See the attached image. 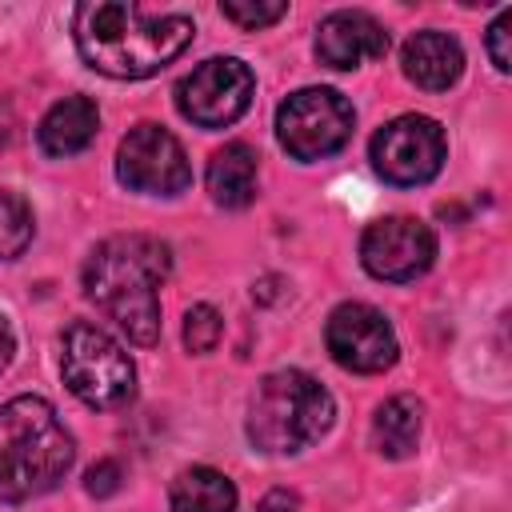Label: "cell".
<instances>
[{"instance_id":"6da1fadb","label":"cell","mask_w":512,"mask_h":512,"mask_svg":"<svg viewBox=\"0 0 512 512\" xmlns=\"http://www.w3.org/2000/svg\"><path fill=\"white\" fill-rule=\"evenodd\" d=\"M192 32L196 24L184 12H160L124 0L80 4L72 16L76 52L88 68L112 80H144L160 72L192 44Z\"/></svg>"},{"instance_id":"7a4b0ae2","label":"cell","mask_w":512,"mask_h":512,"mask_svg":"<svg viewBox=\"0 0 512 512\" xmlns=\"http://www.w3.org/2000/svg\"><path fill=\"white\" fill-rule=\"evenodd\" d=\"M172 272V252L164 240L144 232L108 236L92 248L84 264V296L116 320L132 344L160 340V284Z\"/></svg>"},{"instance_id":"3957f363","label":"cell","mask_w":512,"mask_h":512,"mask_svg":"<svg viewBox=\"0 0 512 512\" xmlns=\"http://www.w3.org/2000/svg\"><path fill=\"white\" fill-rule=\"evenodd\" d=\"M76 460V440L44 396L0 404V500L20 504L52 492Z\"/></svg>"},{"instance_id":"277c9868","label":"cell","mask_w":512,"mask_h":512,"mask_svg":"<svg viewBox=\"0 0 512 512\" xmlns=\"http://www.w3.org/2000/svg\"><path fill=\"white\" fill-rule=\"evenodd\" d=\"M336 416L332 392L300 372V368H280L268 372L248 404V440L268 452V456H292L308 444H316Z\"/></svg>"},{"instance_id":"5b68a950","label":"cell","mask_w":512,"mask_h":512,"mask_svg":"<svg viewBox=\"0 0 512 512\" xmlns=\"http://www.w3.org/2000/svg\"><path fill=\"white\" fill-rule=\"evenodd\" d=\"M60 376L88 408H120L136 392V368L128 352L96 324L76 320L60 340Z\"/></svg>"},{"instance_id":"8992f818","label":"cell","mask_w":512,"mask_h":512,"mask_svg":"<svg viewBox=\"0 0 512 512\" xmlns=\"http://www.w3.org/2000/svg\"><path fill=\"white\" fill-rule=\"evenodd\" d=\"M352 104L332 88H300L276 108V140L292 160H324L352 136Z\"/></svg>"},{"instance_id":"52a82bcc","label":"cell","mask_w":512,"mask_h":512,"mask_svg":"<svg viewBox=\"0 0 512 512\" xmlns=\"http://www.w3.org/2000/svg\"><path fill=\"white\" fill-rule=\"evenodd\" d=\"M252 92H256V76L244 60L212 56L176 84V108L196 128H228L248 112Z\"/></svg>"},{"instance_id":"ba28073f","label":"cell","mask_w":512,"mask_h":512,"mask_svg":"<svg viewBox=\"0 0 512 512\" xmlns=\"http://www.w3.org/2000/svg\"><path fill=\"white\" fill-rule=\"evenodd\" d=\"M444 152H448L444 128L420 112L396 116L372 136V168L380 180L396 188L428 184L444 168Z\"/></svg>"},{"instance_id":"9c48e42d","label":"cell","mask_w":512,"mask_h":512,"mask_svg":"<svg viewBox=\"0 0 512 512\" xmlns=\"http://www.w3.org/2000/svg\"><path fill=\"white\" fill-rule=\"evenodd\" d=\"M116 176L140 196H176L192 184L184 144L160 124H136L116 148Z\"/></svg>"},{"instance_id":"30bf717a","label":"cell","mask_w":512,"mask_h":512,"mask_svg":"<svg viewBox=\"0 0 512 512\" xmlns=\"http://www.w3.org/2000/svg\"><path fill=\"white\" fill-rule=\"evenodd\" d=\"M324 344L340 368L360 372V376H376V372L392 368L400 356V344H396L388 316L372 304H360V300L332 308V316L324 324Z\"/></svg>"},{"instance_id":"8fae6325","label":"cell","mask_w":512,"mask_h":512,"mask_svg":"<svg viewBox=\"0 0 512 512\" xmlns=\"http://www.w3.org/2000/svg\"><path fill=\"white\" fill-rule=\"evenodd\" d=\"M436 260V236L424 220L416 216H384L364 228L360 236V264L376 280H416L432 268Z\"/></svg>"},{"instance_id":"7c38bea8","label":"cell","mask_w":512,"mask_h":512,"mask_svg":"<svg viewBox=\"0 0 512 512\" xmlns=\"http://www.w3.org/2000/svg\"><path fill=\"white\" fill-rule=\"evenodd\" d=\"M388 52V32L372 12L340 8L328 12L316 28V60L328 68H360L364 60H380Z\"/></svg>"},{"instance_id":"4fadbf2b","label":"cell","mask_w":512,"mask_h":512,"mask_svg":"<svg viewBox=\"0 0 512 512\" xmlns=\"http://www.w3.org/2000/svg\"><path fill=\"white\" fill-rule=\"evenodd\" d=\"M400 64H404V76L416 88H424V92H448L460 80V72H464V52H460L456 36L436 32V28H424V32H416V36L404 40Z\"/></svg>"},{"instance_id":"5bb4252c","label":"cell","mask_w":512,"mask_h":512,"mask_svg":"<svg viewBox=\"0 0 512 512\" xmlns=\"http://www.w3.org/2000/svg\"><path fill=\"white\" fill-rule=\"evenodd\" d=\"M96 128H100L96 104H92L88 96H64V100H56V104L44 112V120H40V128H36V140H40L44 156L64 160V156L84 152V148L96 140Z\"/></svg>"},{"instance_id":"9a60e30c","label":"cell","mask_w":512,"mask_h":512,"mask_svg":"<svg viewBox=\"0 0 512 512\" xmlns=\"http://www.w3.org/2000/svg\"><path fill=\"white\" fill-rule=\"evenodd\" d=\"M256 172H260L256 152L244 140H232V144L212 152L204 180H208V192L220 208H244L256 200Z\"/></svg>"},{"instance_id":"2e32d148","label":"cell","mask_w":512,"mask_h":512,"mask_svg":"<svg viewBox=\"0 0 512 512\" xmlns=\"http://www.w3.org/2000/svg\"><path fill=\"white\" fill-rule=\"evenodd\" d=\"M420 424H424V408L416 396H392L376 408L372 416V444L380 456L388 460H404L416 452L420 444Z\"/></svg>"},{"instance_id":"e0dca14e","label":"cell","mask_w":512,"mask_h":512,"mask_svg":"<svg viewBox=\"0 0 512 512\" xmlns=\"http://www.w3.org/2000/svg\"><path fill=\"white\" fill-rule=\"evenodd\" d=\"M168 504L172 512H236V484L208 464H192L172 480Z\"/></svg>"},{"instance_id":"ac0fdd59","label":"cell","mask_w":512,"mask_h":512,"mask_svg":"<svg viewBox=\"0 0 512 512\" xmlns=\"http://www.w3.org/2000/svg\"><path fill=\"white\" fill-rule=\"evenodd\" d=\"M32 232H36V220L28 200L0 188V260H16L32 244Z\"/></svg>"},{"instance_id":"d6986e66","label":"cell","mask_w":512,"mask_h":512,"mask_svg":"<svg viewBox=\"0 0 512 512\" xmlns=\"http://www.w3.org/2000/svg\"><path fill=\"white\" fill-rule=\"evenodd\" d=\"M220 332H224V320L212 304H192L184 312V348L188 352H196V356L212 352L220 344Z\"/></svg>"},{"instance_id":"ffe728a7","label":"cell","mask_w":512,"mask_h":512,"mask_svg":"<svg viewBox=\"0 0 512 512\" xmlns=\"http://www.w3.org/2000/svg\"><path fill=\"white\" fill-rule=\"evenodd\" d=\"M284 12H288L284 0H228V4H220V16L240 24V28H248V32L276 24Z\"/></svg>"},{"instance_id":"44dd1931","label":"cell","mask_w":512,"mask_h":512,"mask_svg":"<svg viewBox=\"0 0 512 512\" xmlns=\"http://www.w3.org/2000/svg\"><path fill=\"white\" fill-rule=\"evenodd\" d=\"M508 40H512V8H504V12L488 24V36H484V44H488V60H492L496 72H508V68H512Z\"/></svg>"},{"instance_id":"7402d4cb","label":"cell","mask_w":512,"mask_h":512,"mask_svg":"<svg viewBox=\"0 0 512 512\" xmlns=\"http://www.w3.org/2000/svg\"><path fill=\"white\" fill-rule=\"evenodd\" d=\"M120 480H124V472H120L116 460H96V464L88 468V476H84V488H88V496L104 500V496L120 492Z\"/></svg>"},{"instance_id":"603a6c76","label":"cell","mask_w":512,"mask_h":512,"mask_svg":"<svg viewBox=\"0 0 512 512\" xmlns=\"http://www.w3.org/2000/svg\"><path fill=\"white\" fill-rule=\"evenodd\" d=\"M300 508V500H296V492H288V488H272L260 504H256V512H296Z\"/></svg>"},{"instance_id":"cb8c5ba5","label":"cell","mask_w":512,"mask_h":512,"mask_svg":"<svg viewBox=\"0 0 512 512\" xmlns=\"http://www.w3.org/2000/svg\"><path fill=\"white\" fill-rule=\"evenodd\" d=\"M12 352H16V336H12V324H8L4 312H0V372L12 364Z\"/></svg>"}]
</instances>
